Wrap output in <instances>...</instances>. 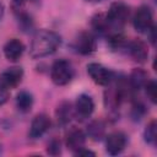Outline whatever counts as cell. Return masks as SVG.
Returning a JSON list of instances; mask_svg holds the SVG:
<instances>
[{"label": "cell", "instance_id": "obj_1", "mask_svg": "<svg viewBox=\"0 0 157 157\" xmlns=\"http://www.w3.org/2000/svg\"><path fill=\"white\" fill-rule=\"evenodd\" d=\"M61 38L56 32L49 29H40L33 36L29 47V55L33 59L48 56L59 48Z\"/></svg>", "mask_w": 157, "mask_h": 157}, {"label": "cell", "instance_id": "obj_2", "mask_svg": "<svg viewBox=\"0 0 157 157\" xmlns=\"http://www.w3.org/2000/svg\"><path fill=\"white\" fill-rule=\"evenodd\" d=\"M107 13V18L112 26V28L115 32H121V28L126 23L129 18L130 10L128 5L123 1H115L109 6V10Z\"/></svg>", "mask_w": 157, "mask_h": 157}, {"label": "cell", "instance_id": "obj_3", "mask_svg": "<svg viewBox=\"0 0 157 157\" xmlns=\"http://www.w3.org/2000/svg\"><path fill=\"white\" fill-rule=\"evenodd\" d=\"M74 77V67L70 61L59 59L53 63L50 67V78L56 86L67 85Z\"/></svg>", "mask_w": 157, "mask_h": 157}, {"label": "cell", "instance_id": "obj_4", "mask_svg": "<svg viewBox=\"0 0 157 157\" xmlns=\"http://www.w3.org/2000/svg\"><path fill=\"white\" fill-rule=\"evenodd\" d=\"M87 74L99 86H108L114 81V72L99 63H90L87 65Z\"/></svg>", "mask_w": 157, "mask_h": 157}, {"label": "cell", "instance_id": "obj_5", "mask_svg": "<svg viewBox=\"0 0 157 157\" xmlns=\"http://www.w3.org/2000/svg\"><path fill=\"white\" fill-rule=\"evenodd\" d=\"M74 48L77 53L82 55H91L96 52L97 48V39L96 34L90 31H82L77 34L74 42Z\"/></svg>", "mask_w": 157, "mask_h": 157}, {"label": "cell", "instance_id": "obj_6", "mask_svg": "<svg viewBox=\"0 0 157 157\" xmlns=\"http://www.w3.org/2000/svg\"><path fill=\"white\" fill-rule=\"evenodd\" d=\"M132 25L137 32L145 33V34L148 32L150 28H152L155 26L153 16H152V12L148 6L142 5L137 9V11L135 12L134 18H132Z\"/></svg>", "mask_w": 157, "mask_h": 157}, {"label": "cell", "instance_id": "obj_7", "mask_svg": "<svg viewBox=\"0 0 157 157\" xmlns=\"http://www.w3.org/2000/svg\"><path fill=\"white\" fill-rule=\"evenodd\" d=\"M128 137L121 131H113L105 136V151L110 156L121 153L126 146Z\"/></svg>", "mask_w": 157, "mask_h": 157}, {"label": "cell", "instance_id": "obj_8", "mask_svg": "<svg viewBox=\"0 0 157 157\" xmlns=\"http://www.w3.org/2000/svg\"><path fill=\"white\" fill-rule=\"evenodd\" d=\"M22 77H23L22 67H20V66L9 67L0 74V86L6 90L15 88L21 83Z\"/></svg>", "mask_w": 157, "mask_h": 157}, {"label": "cell", "instance_id": "obj_9", "mask_svg": "<svg viewBox=\"0 0 157 157\" xmlns=\"http://www.w3.org/2000/svg\"><path fill=\"white\" fill-rule=\"evenodd\" d=\"M86 137H87V135L85 131H82L81 129H78L76 126H72L65 134V145L70 151H72L75 153L78 150L85 147Z\"/></svg>", "mask_w": 157, "mask_h": 157}, {"label": "cell", "instance_id": "obj_10", "mask_svg": "<svg viewBox=\"0 0 157 157\" xmlns=\"http://www.w3.org/2000/svg\"><path fill=\"white\" fill-rule=\"evenodd\" d=\"M74 109H75V117L77 119H80V120L87 119L92 115V113L94 110V102L91 96L82 93L76 98Z\"/></svg>", "mask_w": 157, "mask_h": 157}, {"label": "cell", "instance_id": "obj_11", "mask_svg": "<svg viewBox=\"0 0 157 157\" xmlns=\"http://www.w3.org/2000/svg\"><path fill=\"white\" fill-rule=\"evenodd\" d=\"M91 27H92L94 34H99V36H104V37H109L113 33H118L112 28L108 18H107V13H104V12L96 13L91 18Z\"/></svg>", "mask_w": 157, "mask_h": 157}, {"label": "cell", "instance_id": "obj_12", "mask_svg": "<svg viewBox=\"0 0 157 157\" xmlns=\"http://www.w3.org/2000/svg\"><path fill=\"white\" fill-rule=\"evenodd\" d=\"M50 128V119L47 114H38L33 118L29 128V137L37 140L42 137Z\"/></svg>", "mask_w": 157, "mask_h": 157}, {"label": "cell", "instance_id": "obj_13", "mask_svg": "<svg viewBox=\"0 0 157 157\" xmlns=\"http://www.w3.org/2000/svg\"><path fill=\"white\" fill-rule=\"evenodd\" d=\"M126 54H129L135 61L137 63H145L147 56H148V50H147V45L145 44V42L140 40V39H132L128 42L126 45Z\"/></svg>", "mask_w": 157, "mask_h": 157}, {"label": "cell", "instance_id": "obj_14", "mask_svg": "<svg viewBox=\"0 0 157 157\" xmlns=\"http://www.w3.org/2000/svg\"><path fill=\"white\" fill-rule=\"evenodd\" d=\"M25 52V44L16 38L7 40L4 45V55L10 61H17Z\"/></svg>", "mask_w": 157, "mask_h": 157}, {"label": "cell", "instance_id": "obj_15", "mask_svg": "<svg viewBox=\"0 0 157 157\" xmlns=\"http://www.w3.org/2000/svg\"><path fill=\"white\" fill-rule=\"evenodd\" d=\"M55 117H56L58 124L63 126L67 125L75 117V109H74L72 103H70L69 101H64L59 103L55 109Z\"/></svg>", "mask_w": 157, "mask_h": 157}, {"label": "cell", "instance_id": "obj_16", "mask_svg": "<svg viewBox=\"0 0 157 157\" xmlns=\"http://www.w3.org/2000/svg\"><path fill=\"white\" fill-rule=\"evenodd\" d=\"M148 80H150L148 78V74L145 70H142V69H134L131 71L129 78H128V82H129L131 90L134 92H136V91H140L141 88H144Z\"/></svg>", "mask_w": 157, "mask_h": 157}, {"label": "cell", "instance_id": "obj_17", "mask_svg": "<svg viewBox=\"0 0 157 157\" xmlns=\"http://www.w3.org/2000/svg\"><path fill=\"white\" fill-rule=\"evenodd\" d=\"M86 135L93 141H101L105 136V124L102 120H92L88 123Z\"/></svg>", "mask_w": 157, "mask_h": 157}, {"label": "cell", "instance_id": "obj_18", "mask_svg": "<svg viewBox=\"0 0 157 157\" xmlns=\"http://www.w3.org/2000/svg\"><path fill=\"white\" fill-rule=\"evenodd\" d=\"M33 96L28 91H21L16 96V107L21 113H28L33 105Z\"/></svg>", "mask_w": 157, "mask_h": 157}, {"label": "cell", "instance_id": "obj_19", "mask_svg": "<svg viewBox=\"0 0 157 157\" xmlns=\"http://www.w3.org/2000/svg\"><path fill=\"white\" fill-rule=\"evenodd\" d=\"M144 140L151 145V146H156V141H157V123L156 120H151L145 130H144Z\"/></svg>", "mask_w": 157, "mask_h": 157}, {"label": "cell", "instance_id": "obj_20", "mask_svg": "<svg viewBox=\"0 0 157 157\" xmlns=\"http://www.w3.org/2000/svg\"><path fill=\"white\" fill-rule=\"evenodd\" d=\"M144 88L146 91L147 98L155 104L156 101H157V83H156V81L155 80H148Z\"/></svg>", "mask_w": 157, "mask_h": 157}, {"label": "cell", "instance_id": "obj_21", "mask_svg": "<svg viewBox=\"0 0 157 157\" xmlns=\"http://www.w3.org/2000/svg\"><path fill=\"white\" fill-rule=\"evenodd\" d=\"M146 113V107L142 102L140 101H134L132 103V109H131V115L135 120L137 119H141V117Z\"/></svg>", "mask_w": 157, "mask_h": 157}, {"label": "cell", "instance_id": "obj_22", "mask_svg": "<svg viewBox=\"0 0 157 157\" xmlns=\"http://www.w3.org/2000/svg\"><path fill=\"white\" fill-rule=\"evenodd\" d=\"M47 152L52 156H58L61 153V142L58 139H52L48 144L47 147Z\"/></svg>", "mask_w": 157, "mask_h": 157}, {"label": "cell", "instance_id": "obj_23", "mask_svg": "<svg viewBox=\"0 0 157 157\" xmlns=\"http://www.w3.org/2000/svg\"><path fill=\"white\" fill-rule=\"evenodd\" d=\"M9 96H10L9 94V90H6V88H4V87L0 86V105L5 104L7 102Z\"/></svg>", "mask_w": 157, "mask_h": 157}, {"label": "cell", "instance_id": "obj_24", "mask_svg": "<svg viewBox=\"0 0 157 157\" xmlns=\"http://www.w3.org/2000/svg\"><path fill=\"white\" fill-rule=\"evenodd\" d=\"M146 34H147V37H148L151 44L155 45V44H156V26H153L152 28H150Z\"/></svg>", "mask_w": 157, "mask_h": 157}, {"label": "cell", "instance_id": "obj_25", "mask_svg": "<svg viewBox=\"0 0 157 157\" xmlns=\"http://www.w3.org/2000/svg\"><path fill=\"white\" fill-rule=\"evenodd\" d=\"M75 155H76V156H94L96 153L92 152V151H90V150H86V148L83 147V148L78 150L77 152H75Z\"/></svg>", "mask_w": 157, "mask_h": 157}, {"label": "cell", "instance_id": "obj_26", "mask_svg": "<svg viewBox=\"0 0 157 157\" xmlns=\"http://www.w3.org/2000/svg\"><path fill=\"white\" fill-rule=\"evenodd\" d=\"M4 13H5V6H4V4L0 1V21H1L2 17H4Z\"/></svg>", "mask_w": 157, "mask_h": 157}, {"label": "cell", "instance_id": "obj_27", "mask_svg": "<svg viewBox=\"0 0 157 157\" xmlns=\"http://www.w3.org/2000/svg\"><path fill=\"white\" fill-rule=\"evenodd\" d=\"M88 2H101V1H104V0H86Z\"/></svg>", "mask_w": 157, "mask_h": 157}, {"label": "cell", "instance_id": "obj_28", "mask_svg": "<svg viewBox=\"0 0 157 157\" xmlns=\"http://www.w3.org/2000/svg\"><path fill=\"white\" fill-rule=\"evenodd\" d=\"M153 1H156V0H153Z\"/></svg>", "mask_w": 157, "mask_h": 157}]
</instances>
